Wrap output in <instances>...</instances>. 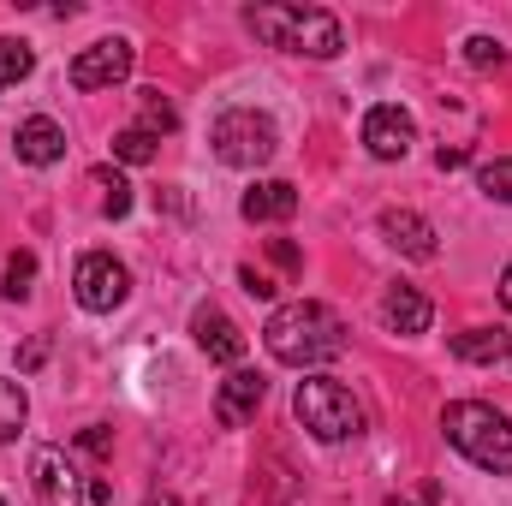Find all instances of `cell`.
Listing matches in <instances>:
<instances>
[{
    "instance_id": "6da1fadb",
    "label": "cell",
    "mask_w": 512,
    "mask_h": 506,
    "mask_svg": "<svg viewBox=\"0 0 512 506\" xmlns=\"http://www.w3.org/2000/svg\"><path fill=\"white\" fill-rule=\"evenodd\" d=\"M262 346L274 364L286 370H316V364H334L346 352V322L316 304V298H298V304H280L262 328Z\"/></svg>"
},
{
    "instance_id": "7a4b0ae2",
    "label": "cell",
    "mask_w": 512,
    "mask_h": 506,
    "mask_svg": "<svg viewBox=\"0 0 512 506\" xmlns=\"http://www.w3.org/2000/svg\"><path fill=\"white\" fill-rule=\"evenodd\" d=\"M245 24H251L268 48L304 54V60H334V54L346 48L340 18L322 12V6H274V0H268V6H251V12H245Z\"/></svg>"
},
{
    "instance_id": "3957f363",
    "label": "cell",
    "mask_w": 512,
    "mask_h": 506,
    "mask_svg": "<svg viewBox=\"0 0 512 506\" xmlns=\"http://www.w3.org/2000/svg\"><path fill=\"white\" fill-rule=\"evenodd\" d=\"M441 435L477 465V471H512V417L483 399H453L441 411Z\"/></svg>"
},
{
    "instance_id": "277c9868",
    "label": "cell",
    "mask_w": 512,
    "mask_h": 506,
    "mask_svg": "<svg viewBox=\"0 0 512 506\" xmlns=\"http://www.w3.org/2000/svg\"><path fill=\"white\" fill-rule=\"evenodd\" d=\"M292 411H298V423H304L316 441H328V447L364 435V405L352 399V387H340L334 376H304L298 393H292Z\"/></svg>"
},
{
    "instance_id": "5b68a950",
    "label": "cell",
    "mask_w": 512,
    "mask_h": 506,
    "mask_svg": "<svg viewBox=\"0 0 512 506\" xmlns=\"http://www.w3.org/2000/svg\"><path fill=\"white\" fill-rule=\"evenodd\" d=\"M209 143H215V155L227 167H268L274 149H280V131H274L268 114H256V108H227L209 126Z\"/></svg>"
},
{
    "instance_id": "8992f818",
    "label": "cell",
    "mask_w": 512,
    "mask_h": 506,
    "mask_svg": "<svg viewBox=\"0 0 512 506\" xmlns=\"http://www.w3.org/2000/svg\"><path fill=\"white\" fill-rule=\"evenodd\" d=\"M72 292H78V304H84L90 316H108V310H120V304L131 298L126 262H114L108 251L78 256V268H72Z\"/></svg>"
},
{
    "instance_id": "52a82bcc",
    "label": "cell",
    "mask_w": 512,
    "mask_h": 506,
    "mask_svg": "<svg viewBox=\"0 0 512 506\" xmlns=\"http://www.w3.org/2000/svg\"><path fill=\"white\" fill-rule=\"evenodd\" d=\"M30 489H36V506H84L90 501V477L60 447H36L30 453Z\"/></svg>"
},
{
    "instance_id": "ba28073f",
    "label": "cell",
    "mask_w": 512,
    "mask_h": 506,
    "mask_svg": "<svg viewBox=\"0 0 512 506\" xmlns=\"http://www.w3.org/2000/svg\"><path fill=\"white\" fill-rule=\"evenodd\" d=\"M131 60H137V48H131L126 36H102V42H90V48L72 54L66 78H72V90H114L131 72Z\"/></svg>"
},
{
    "instance_id": "9c48e42d",
    "label": "cell",
    "mask_w": 512,
    "mask_h": 506,
    "mask_svg": "<svg viewBox=\"0 0 512 506\" xmlns=\"http://www.w3.org/2000/svg\"><path fill=\"white\" fill-rule=\"evenodd\" d=\"M411 143H417V126H411V114H405V108L376 102V108L364 114V149H370L376 161H405V155H411Z\"/></svg>"
},
{
    "instance_id": "30bf717a",
    "label": "cell",
    "mask_w": 512,
    "mask_h": 506,
    "mask_svg": "<svg viewBox=\"0 0 512 506\" xmlns=\"http://www.w3.org/2000/svg\"><path fill=\"white\" fill-rule=\"evenodd\" d=\"M262 393H268V381L256 376V370H233L215 387V423L221 429H245L256 417V405H262Z\"/></svg>"
},
{
    "instance_id": "8fae6325",
    "label": "cell",
    "mask_w": 512,
    "mask_h": 506,
    "mask_svg": "<svg viewBox=\"0 0 512 506\" xmlns=\"http://www.w3.org/2000/svg\"><path fill=\"white\" fill-rule=\"evenodd\" d=\"M191 334H197V346L209 352V364H233V370L245 364V334H239L215 304H203V310L191 316Z\"/></svg>"
},
{
    "instance_id": "7c38bea8",
    "label": "cell",
    "mask_w": 512,
    "mask_h": 506,
    "mask_svg": "<svg viewBox=\"0 0 512 506\" xmlns=\"http://www.w3.org/2000/svg\"><path fill=\"white\" fill-rule=\"evenodd\" d=\"M382 322L393 334H429V322H435V304L411 286V280H393L382 292Z\"/></svg>"
},
{
    "instance_id": "4fadbf2b",
    "label": "cell",
    "mask_w": 512,
    "mask_h": 506,
    "mask_svg": "<svg viewBox=\"0 0 512 506\" xmlns=\"http://www.w3.org/2000/svg\"><path fill=\"white\" fill-rule=\"evenodd\" d=\"M382 239L411 262H435V227L417 209H382Z\"/></svg>"
},
{
    "instance_id": "5bb4252c",
    "label": "cell",
    "mask_w": 512,
    "mask_h": 506,
    "mask_svg": "<svg viewBox=\"0 0 512 506\" xmlns=\"http://www.w3.org/2000/svg\"><path fill=\"white\" fill-rule=\"evenodd\" d=\"M12 149H18L24 167H54L66 155V131H60V120H48V114H30L18 126V137H12Z\"/></svg>"
},
{
    "instance_id": "9a60e30c",
    "label": "cell",
    "mask_w": 512,
    "mask_h": 506,
    "mask_svg": "<svg viewBox=\"0 0 512 506\" xmlns=\"http://www.w3.org/2000/svg\"><path fill=\"white\" fill-rule=\"evenodd\" d=\"M239 209H245V221H256V227L292 221V215H298V185H286V179H256Z\"/></svg>"
},
{
    "instance_id": "2e32d148",
    "label": "cell",
    "mask_w": 512,
    "mask_h": 506,
    "mask_svg": "<svg viewBox=\"0 0 512 506\" xmlns=\"http://www.w3.org/2000/svg\"><path fill=\"white\" fill-rule=\"evenodd\" d=\"M512 352V334L501 328H465V334H453V358H465V364H501Z\"/></svg>"
},
{
    "instance_id": "e0dca14e",
    "label": "cell",
    "mask_w": 512,
    "mask_h": 506,
    "mask_svg": "<svg viewBox=\"0 0 512 506\" xmlns=\"http://www.w3.org/2000/svg\"><path fill=\"white\" fill-rule=\"evenodd\" d=\"M137 131H149V137L179 131V108H173L161 90H137Z\"/></svg>"
},
{
    "instance_id": "ac0fdd59",
    "label": "cell",
    "mask_w": 512,
    "mask_h": 506,
    "mask_svg": "<svg viewBox=\"0 0 512 506\" xmlns=\"http://www.w3.org/2000/svg\"><path fill=\"white\" fill-rule=\"evenodd\" d=\"M24 417H30V399H24V381H18V376H0V447H6V441H18V429H24Z\"/></svg>"
},
{
    "instance_id": "d6986e66",
    "label": "cell",
    "mask_w": 512,
    "mask_h": 506,
    "mask_svg": "<svg viewBox=\"0 0 512 506\" xmlns=\"http://www.w3.org/2000/svg\"><path fill=\"white\" fill-rule=\"evenodd\" d=\"M36 72V54H30V42H18V36H0V84H24Z\"/></svg>"
},
{
    "instance_id": "ffe728a7",
    "label": "cell",
    "mask_w": 512,
    "mask_h": 506,
    "mask_svg": "<svg viewBox=\"0 0 512 506\" xmlns=\"http://www.w3.org/2000/svg\"><path fill=\"white\" fill-rule=\"evenodd\" d=\"M30 280H36V256L30 251H12L6 256V280H0V298H30Z\"/></svg>"
},
{
    "instance_id": "44dd1931",
    "label": "cell",
    "mask_w": 512,
    "mask_h": 506,
    "mask_svg": "<svg viewBox=\"0 0 512 506\" xmlns=\"http://www.w3.org/2000/svg\"><path fill=\"white\" fill-rule=\"evenodd\" d=\"M155 143H161V137H149V131L126 126L120 137H114V161H126V167H143V161H155Z\"/></svg>"
},
{
    "instance_id": "7402d4cb",
    "label": "cell",
    "mask_w": 512,
    "mask_h": 506,
    "mask_svg": "<svg viewBox=\"0 0 512 506\" xmlns=\"http://www.w3.org/2000/svg\"><path fill=\"white\" fill-rule=\"evenodd\" d=\"M96 185H108V197H102V215H108V221L131 215V185L114 173V167H96Z\"/></svg>"
},
{
    "instance_id": "603a6c76",
    "label": "cell",
    "mask_w": 512,
    "mask_h": 506,
    "mask_svg": "<svg viewBox=\"0 0 512 506\" xmlns=\"http://www.w3.org/2000/svg\"><path fill=\"white\" fill-rule=\"evenodd\" d=\"M477 185L495 197V203H512V155H501V161H489L483 173H477Z\"/></svg>"
},
{
    "instance_id": "cb8c5ba5",
    "label": "cell",
    "mask_w": 512,
    "mask_h": 506,
    "mask_svg": "<svg viewBox=\"0 0 512 506\" xmlns=\"http://www.w3.org/2000/svg\"><path fill=\"white\" fill-rule=\"evenodd\" d=\"M465 60H471V66H501L507 48H501L495 36H471V42H465Z\"/></svg>"
},
{
    "instance_id": "d4e9b609",
    "label": "cell",
    "mask_w": 512,
    "mask_h": 506,
    "mask_svg": "<svg viewBox=\"0 0 512 506\" xmlns=\"http://www.w3.org/2000/svg\"><path fill=\"white\" fill-rule=\"evenodd\" d=\"M42 364H48V334H36V340L18 346V376H30V370H42Z\"/></svg>"
},
{
    "instance_id": "484cf974",
    "label": "cell",
    "mask_w": 512,
    "mask_h": 506,
    "mask_svg": "<svg viewBox=\"0 0 512 506\" xmlns=\"http://www.w3.org/2000/svg\"><path fill=\"white\" fill-rule=\"evenodd\" d=\"M268 256H274L286 274H298V268H304V256H298V245H292V239H268Z\"/></svg>"
},
{
    "instance_id": "4316f807",
    "label": "cell",
    "mask_w": 512,
    "mask_h": 506,
    "mask_svg": "<svg viewBox=\"0 0 512 506\" xmlns=\"http://www.w3.org/2000/svg\"><path fill=\"white\" fill-rule=\"evenodd\" d=\"M239 286H245V292H251V298H262V304H268V298H274V280H268V274H256L251 262H245V268H239Z\"/></svg>"
},
{
    "instance_id": "83f0119b",
    "label": "cell",
    "mask_w": 512,
    "mask_h": 506,
    "mask_svg": "<svg viewBox=\"0 0 512 506\" xmlns=\"http://www.w3.org/2000/svg\"><path fill=\"white\" fill-rule=\"evenodd\" d=\"M465 161H471V149H465V143H459V149H441V155H435V167H441V173H453V167H465Z\"/></svg>"
},
{
    "instance_id": "f1b7e54d",
    "label": "cell",
    "mask_w": 512,
    "mask_h": 506,
    "mask_svg": "<svg viewBox=\"0 0 512 506\" xmlns=\"http://www.w3.org/2000/svg\"><path fill=\"white\" fill-rule=\"evenodd\" d=\"M78 441H84V447H90V453H108V429H102V423H90V429H84V435H78Z\"/></svg>"
},
{
    "instance_id": "f546056e",
    "label": "cell",
    "mask_w": 512,
    "mask_h": 506,
    "mask_svg": "<svg viewBox=\"0 0 512 506\" xmlns=\"http://www.w3.org/2000/svg\"><path fill=\"white\" fill-rule=\"evenodd\" d=\"M90 501H96V506H108V501H114V483H102V477H90Z\"/></svg>"
},
{
    "instance_id": "4dcf8cb0",
    "label": "cell",
    "mask_w": 512,
    "mask_h": 506,
    "mask_svg": "<svg viewBox=\"0 0 512 506\" xmlns=\"http://www.w3.org/2000/svg\"><path fill=\"white\" fill-rule=\"evenodd\" d=\"M501 304H507V310H512V268H507V274H501Z\"/></svg>"
},
{
    "instance_id": "1f68e13d",
    "label": "cell",
    "mask_w": 512,
    "mask_h": 506,
    "mask_svg": "<svg viewBox=\"0 0 512 506\" xmlns=\"http://www.w3.org/2000/svg\"><path fill=\"white\" fill-rule=\"evenodd\" d=\"M149 506H179V501H173V495H167V489H161V495H149Z\"/></svg>"
},
{
    "instance_id": "d6a6232c",
    "label": "cell",
    "mask_w": 512,
    "mask_h": 506,
    "mask_svg": "<svg viewBox=\"0 0 512 506\" xmlns=\"http://www.w3.org/2000/svg\"><path fill=\"white\" fill-rule=\"evenodd\" d=\"M507 364H512V352H507Z\"/></svg>"
},
{
    "instance_id": "836d02e7",
    "label": "cell",
    "mask_w": 512,
    "mask_h": 506,
    "mask_svg": "<svg viewBox=\"0 0 512 506\" xmlns=\"http://www.w3.org/2000/svg\"><path fill=\"white\" fill-rule=\"evenodd\" d=\"M0 506H6V501H0Z\"/></svg>"
}]
</instances>
